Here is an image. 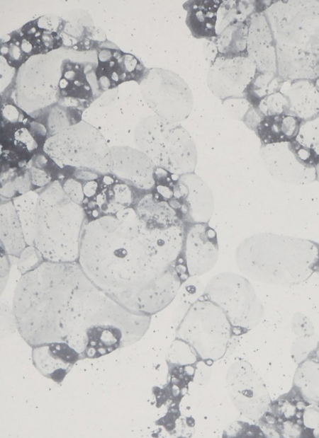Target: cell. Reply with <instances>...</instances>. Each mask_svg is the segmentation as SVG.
<instances>
[{
    "instance_id": "obj_1",
    "label": "cell",
    "mask_w": 319,
    "mask_h": 438,
    "mask_svg": "<svg viewBox=\"0 0 319 438\" xmlns=\"http://www.w3.org/2000/svg\"><path fill=\"white\" fill-rule=\"evenodd\" d=\"M184 222L150 225L133 206L89 221L78 263L116 301L138 310L159 311L177 295L187 277L179 264Z\"/></svg>"
},
{
    "instance_id": "obj_2",
    "label": "cell",
    "mask_w": 319,
    "mask_h": 438,
    "mask_svg": "<svg viewBox=\"0 0 319 438\" xmlns=\"http://www.w3.org/2000/svg\"><path fill=\"white\" fill-rule=\"evenodd\" d=\"M275 42L277 74L286 80L319 77V1H278L263 12Z\"/></svg>"
},
{
    "instance_id": "obj_3",
    "label": "cell",
    "mask_w": 319,
    "mask_h": 438,
    "mask_svg": "<svg viewBox=\"0 0 319 438\" xmlns=\"http://www.w3.org/2000/svg\"><path fill=\"white\" fill-rule=\"evenodd\" d=\"M237 267L247 277L262 283L296 285L319 266V246L298 237L258 233L244 239L235 252Z\"/></svg>"
},
{
    "instance_id": "obj_4",
    "label": "cell",
    "mask_w": 319,
    "mask_h": 438,
    "mask_svg": "<svg viewBox=\"0 0 319 438\" xmlns=\"http://www.w3.org/2000/svg\"><path fill=\"white\" fill-rule=\"evenodd\" d=\"M38 193L33 246L44 261L78 262L82 233L88 222L82 205L72 200L57 180Z\"/></svg>"
},
{
    "instance_id": "obj_5",
    "label": "cell",
    "mask_w": 319,
    "mask_h": 438,
    "mask_svg": "<svg viewBox=\"0 0 319 438\" xmlns=\"http://www.w3.org/2000/svg\"><path fill=\"white\" fill-rule=\"evenodd\" d=\"M135 148L157 168L174 176L194 172L198 153L196 144L179 122L156 115L142 119L134 132Z\"/></svg>"
},
{
    "instance_id": "obj_6",
    "label": "cell",
    "mask_w": 319,
    "mask_h": 438,
    "mask_svg": "<svg viewBox=\"0 0 319 438\" xmlns=\"http://www.w3.org/2000/svg\"><path fill=\"white\" fill-rule=\"evenodd\" d=\"M43 149L58 166L72 168L76 174L89 172L101 175L112 173L111 146L97 129L84 122L49 137Z\"/></svg>"
},
{
    "instance_id": "obj_7",
    "label": "cell",
    "mask_w": 319,
    "mask_h": 438,
    "mask_svg": "<svg viewBox=\"0 0 319 438\" xmlns=\"http://www.w3.org/2000/svg\"><path fill=\"white\" fill-rule=\"evenodd\" d=\"M208 299L223 310L228 307L233 326L247 330L254 327L263 314V307L247 277L237 273L217 274L204 289Z\"/></svg>"
},
{
    "instance_id": "obj_8",
    "label": "cell",
    "mask_w": 319,
    "mask_h": 438,
    "mask_svg": "<svg viewBox=\"0 0 319 438\" xmlns=\"http://www.w3.org/2000/svg\"><path fill=\"white\" fill-rule=\"evenodd\" d=\"M140 86L143 99L156 115L175 122L189 116L193 96L187 83L175 72L150 69Z\"/></svg>"
},
{
    "instance_id": "obj_9",
    "label": "cell",
    "mask_w": 319,
    "mask_h": 438,
    "mask_svg": "<svg viewBox=\"0 0 319 438\" xmlns=\"http://www.w3.org/2000/svg\"><path fill=\"white\" fill-rule=\"evenodd\" d=\"M61 21L43 16L25 24L4 38L1 56L11 67L19 68L35 55H44L63 43Z\"/></svg>"
},
{
    "instance_id": "obj_10",
    "label": "cell",
    "mask_w": 319,
    "mask_h": 438,
    "mask_svg": "<svg viewBox=\"0 0 319 438\" xmlns=\"http://www.w3.org/2000/svg\"><path fill=\"white\" fill-rule=\"evenodd\" d=\"M83 188L82 207L88 221L132 207L140 197L137 191L112 173L85 182Z\"/></svg>"
},
{
    "instance_id": "obj_11",
    "label": "cell",
    "mask_w": 319,
    "mask_h": 438,
    "mask_svg": "<svg viewBox=\"0 0 319 438\" xmlns=\"http://www.w3.org/2000/svg\"><path fill=\"white\" fill-rule=\"evenodd\" d=\"M257 71L248 56L218 57L210 65L206 81L211 93L222 100L242 98Z\"/></svg>"
},
{
    "instance_id": "obj_12",
    "label": "cell",
    "mask_w": 319,
    "mask_h": 438,
    "mask_svg": "<svg viewBox=\"0 0 319 438\" xmlns=\"http://www.w3.org/2000/svg\"><path fill=\"white\" fill-rule=\"evenodd\" d=\"M259 156L267 171L276 180L292 185L316 180L315 166L298 155L291 141L264 144Z\"/></svg>"
},
{
    "instance_id": "obj_13",
    "label": "cell",
    "mask_w": 319,
    "mask_h": 438,
    "mask_svg": "<svg viewBox=\"0 0 319 438\" xmlns=\"http://www.w3.org/2000/svg\"><path fill=\"white\" fill-rule=\"evenodd\" d=\"M218 256L217 234L208 223L185 224L179 263L187 277H198L209 272Z\"/></svg>"
},
{
    "instance_id": "obj_14",
    "label": "cell",
    "mask_w": 319,
    "mask_h": 438,
    "mask_svg": "<svg viewBox=\"0 0 319 438\" xmlns=\"http://www.w3.org/2000/svg\"><path fill=\"white\" fill-rule=\"evenodd\" d=\"M97 60L95 75L101 93L126 81L140 83L149 71L135 56L118 48L99 50Z\"/></svg>"
},
{
    "instance_id": "obj_15",
    "label": "cell",
    "mask_w": 319,
    "mask_h": 438,
    "mask_svg": "<svg viewBox=\"0 0 319 438\" xmlns=\"http://www.w3.org/2000/svg\"><path fill=\"white\" fill-rule=\"evenodd\" d=\"M88 67L86 64L69 59L62 62L56 97L60 107L82 112L95 100L91 81H96V78L90 77Z\"/></svg>"
},
{
    "instance_id": "obj_16",
    "label": "cell",
    "mask_w": 319,
    "mask_h": 438,
    "mask_svg": "<svg viewBox=\"0 0 319 438\" xmlns=\"http://www.w3.org/2000/svg\"><path fill=\"white\" fill-rule=\"evenodd\" d=\"M112 174L142 195L155 185L157 167L144 153L129 146L111 147Z\"/></svg>"
},
{
    "instance_id": "obj_17",
    "label": "cell",
    "mask_w": 319,
    "mask_h": 438,
    "mask_svg": "<svg viewBox=\"0 0 319 438\" xmlns=\"http://www.w3.org/2000/svg\"><path fill=\"white\" fill-rule=\"evenodd\" d=\"M178 178L179 213L184 224L209 223L214 212V198L209 185L194 172Z\"/></svg>"
},
{
    "instance_id": "obj_18",
    "label": "cell",
    "mask_w": 319,
    "mask_h": 438,
    "mask_svg": "<svg viewBox=\"0 0 319 438\" xmlns=\"http://www.w3.org/2000/svg\"><path fill=\"white\" fill-rule=\"evenodd\" d=\"M247 52L259 71L277 74L275 42L264 13H255L250 18Z\"/></svg>"
},
{
    "instance_id": "obj_19",
    "label": "cell",
    "mask_w": 319,
    "mask_h": 438,
    "mask_svg": "<svg viewBox=\"0 0 319 438\" xmlns=\"http://www.w3.org/2000/svg\"><path fill=\"white\" fill-rule=\"evenodd\" d=\"M33 360L37 369L45 377L60 384L80 353L64 342L47 343L33 350Z\"/></svg>"
},
{
    "instance_id": "obj_20",
    "label": "cell",
    "mask_w": 319,
    "mask_h": 438,
    "mask_svg": "<svg viewBox=\"0 0 319 438\" xmlns=\"http://www.w3.org/2000/svg\"><path fill=\"white\" fill-rule=\"evenodd\" d=\"M239 367L240 373L237 389L239 407L249 418L259 420L269 406V394L262 381L249 364L242 363Z\"/></svg>"
},
{
    "instance_id": "obj_21",
    "label": "cell",
    "mask_w": 319,
    "mask_h": 438,
    "mask_svg": "<svg viewBox=\"0 0 319 438\" xmlns=\"http://www.w3.org/2000/svg\"><path fill=\"white\" fill-rule=\"evenodd\" d=\"M222 4L218 0H196L183 5L187 12L186 23L195 38L212 40L217 37L218 12Z\"/></svg>"
},
{
    "instance_id": "obj_22",
    "label": "cell",
    "mask_w": 319,
    "mask_h": 438,
    "mask_svg": "<svg viewBox=\"0 0 319 438\" xmlns=\"http://www.w3.org/2000/svg\"><path fill=\"white\" fill-rule=\"evenodd\" d=\"M133 206L139 217L152 226L165 228L184 222L176 208L153 190L141 196Z\"/></svg>"
},
{
    "instance_id": "obj_23",
    "label": "cell",
    "mask_w": 319,
    "mask_h": 438,
    "mask_svg": "<svg viewBox=\"0 0 319 438\" xmlns=\"http://www.w3.org/2000/svg\"><path fill=\"white\" fill-rule=\"evenodd\" d=\"M279 91L288 98L289 110L296 117L308 119L319 113V91L308 80H286Z\"/></svg>"
},
{
    "instance_id": "obj_24",
    "label": "cell",
    "mask_w": 319,
    "mask_h": 438,
    "mask_svg": "<svg viewBox=\"0 0 319 438\" xmlns=\"http://www.w3.org/2000/svg\"><path fill=\"white\" fill-rule=\"evenodd\" d=\"M1 243L6 253L15 258L28 246L12 200L1 204Z\"/></svg>"
},
{
    "instance_id": "obj_25",
    "label": "cell",
    "mask_w": 319,
    "mask_h": 438,
    "mask_svg": "<svg viewBox=\"0 0 319 438\" xmlns=\"http://www.w3.org/2000/svg\"><path fill=\"white\" fill-rule=\"evenodd\" d=\"M248 28L249 24L246 22L233 21L218 31L217 37L211 40L216 45L218 57L234 58L247 56Z\"/></svg>"
},
{
    "instance_id": "obj_26",
    "label": "cell",
    "mask_w": 319,
    "mask_h": 438,
    "mask_svg": "<svg viewBox=\"0 0 319 438\" xmlns=\"http://www.w3.org/2000/svg\"><path fill=\"white\" fill-rule=\"evenodd\" d=\"M122 336L121 329L114 325H94L86 332L82 359H94L109 354L120 347Z\"/></svg>"
},
{
    "instance_id": "obj_27",
    "label": "cell",
    "mask_w": 319,
    "mask_h": 438,
    "mask_svg": "<svg viewBox=\"0 0 319 438\" xmlns=\"http://www.w3.org/2000/svg\"><path fill=\"white\" fill-rule=\"evenodd\" d=\"M297 117L289 115H278L262 117L257 132L264 144L291 142L298 129Z\"/></svg>"
},
{
    "instance_id": "obj_28",
    "label": "cell",
    "mask_w": 319,
    "mask_h": 438,
    "mask_svg": "<svg viewBox=\"0 0 319 438\" xmlns=\"http://www.w3.org/2000/svg\"><path fill=\"white\" fill-rule=\"evenodd\" d=\"M293 384L303 398L309 404L319 406V362L307 359L297 367Z\"/></svg>"
},
{
    "instance_id": "obj_29",
    "label": "cell",
    "mask_w": 319,
    "mask_h": 438,
    "mask_svg": "<svg viewBox=\"0 0 319 438\" xmlns=\"http://www.w3.org/2000/svg\"><path fill=\"white\" fill-rule=\"evenodd\" d=\"M292 142L305 161L316 166L319 163V116L300 125Z\"/></svg>"
},
{
    "instance_id": "obj_30",
    "label": "cell",
    "mask_w": 319,
    "mask_h": 438,
    "mask_svg": "<svg viewBox=\"0 0 319 438\" xmlns=\"http://www.w3.org/2000/svg\"><path fill=\"white\" fill-rule=\"evenodd\" d=\"M38 196V192L31 190L11 200L28 246H33L35 210Z\"/></svg>"
},
{
    "instance_id": "obj_31",
    "label": "cell",
    "mask_w": 319,
    "mask_h": 438,
    "mask_svg": "<svg viewBox=\"0 0 319 438\" xmlns=\"http://www.w3.org/2000/svg\"><path fill=\"white\" fill-rule=\"evenodd\" d=\"M281 79L276 73L257 71L244 96H249L246 99L253 105L262 98L279 91L282 83Z\"/></svg>"
},
{
    "instance_id": "obj_32",
    "label": "cell",
    "mask_w": 319,
    "mask_h": 438,
    "mask_svg": "<svg viewBox=\"0 0 319 438\" xmlns=\"http://www.w3.org/2000/svg\"><path fill=\"white\" fill-rule=\"evenodd\" d=\"M255 105L264 117L281 115L289 108L288 98L280 91L262 98Z\"/></svg>"
},
{
    "instance_id": "obj_33",
    "label": "cell",
    "mask_w": 319,
    "mask_h": 438,
    "mask_svg": "<svg viewBox=\"0 0 319 438\" xmlns=\"http://www.w3.org/2000/svg\"><path fill=\"white\" fill-rule=\"evenodd\" d=\"M17 258V268L22 275L31 271L44 261L34 246H27Z\"/></svg>"
},
{
    "instance_id": "obj_34",
    "label": "cell",
    "mask_w": 319,
    "mask_h": 438,
    "mask_svg": "<svg viewBox=\"0 0 319 438\" xmlns=\"http://www.w3.org/2000/svg\"><path fill=\"white\" fill-rule=\"evenodd\" d=\"M292 332L298 338H310L315 334L314 325L311 320L301 312H296L291 321Z\"/></svg>"
},
{
    "instance_id": "obj_35",
    "label": "cell",
    "mask_w": 319,
    "mask_h": 438,
    "mask_svg": "<svg viewBox=\"0 0 319 438\" xmlns=\"http://www.w3.org/2000/svg\"><path fill=\"white\" fill-rule=\"evenodd\" d=\"M315 341L312 337L297 338L291 347V355L293 361L298 364L308 359L310 352L315 347Z\"/></svg>"
},
{
    "instance_id": "obj_36",
    "label": "cell",
    "mask_w": 319,
    "mask_h": 438,
    "mask_svg": "<svg viewBox=\"0 0 319 438\" xmlns=\"http://www.w3.org/2000/svg\"><path fill=\"white\" fill-rule=\"evenodd\" d=\"M66 195L74 202L82 205L84 200L83 185L78 179L69 178L62 183Z\"/></svg>"
},
{
    "instance_id": "obj_37",
    "label": "cell",
    "mask_w": 319,
    "mask_h": 438,
    "mask_svg": "<svg viewBox=\"0 0 319 438\" xmlns=\"http://www.w3.org/2000/svg\"><path fill=\"white\" fill-rule=\"evenodd\" d=\"M223 102L227 103L225 105L228 106L229 111L240 120L244 119L252 108L250 102L246 98H229L223 100Z\"/></svg>"
},
{
    "instance_id": "obj_38",
    "label": "cell",
    "mask_w": 319,
    "mask_h": 438,
    "mask_svg": "<svg viewBox=\"0 0 319 438\" xmlns=\"http://www.w3.org/2000/svg\"><path fill=\"white\" fill-rule=\"evenodd\" d=\"M303 424L308 429L319 427V406L310 404L305 407L302 415Z\"/></svg>"
},
{
    "instance_id": "obj_39",
    "label": "cell",
    "mask_w": 319,
    "mask_h": 438,
    "mask_svg": "<svg viewBox=\"0 0 319 438\" xmlns=\"http://www.w3.org/2000/svg\"><path fill=\"white\" fill-rule=\"evenodd\" d=\"M28 173L32 185L35 186L44 188L52 182L51 177L42 169L31 168Z\"/></svg>"
},
{
    "instance_id": "obj_40",
    "label": "cell",
    "mask_w": 319,
    "mask_h": 438,
    "mask_svg": "<svg viewBox=\"0 0 319 438\" xmlns=\"http://www.w3.org/2000/svg\"><path fill=\"white\" fill-rule=\"evenodd\" d=\"M316 180L319 181V163L315 166Z\"/></svg>"
},
{
    "instance_id": "obj_41",
    "label": "cell",
    "mask_w": 319,
    "mask_h": 438,
    "mask_svg": "<svg viewBox=\"0 0 319 438\" xmlns=\"http://www.w3.org/2000/svg\"><path fill=\"white\" fill-rule=\"evenodd\" d=\"M313 434L315 437H319V427L313 429Z\"/></svg>"
},
{
    "instance_id": "obj_42",
    "label": "cell",
    "mask_w": 319,
    "mask_h": 438,
    "mask_svg": "<svg viewBox=\"0 0 319 438\" xmlns=\"http://www.w3.org/2000/svg\"><path fill=\"white\" fill-rule=\"evenodd\" d=\"M315 354H316L317 359L319 362V342H318L317 347H316Z\"/></svg>"
},
{
    "instance_id": "obj_43",
    "label": "cell",
    "mask_w": 319,
    "mask_h": 438,
    "mask_svg": "<svg viewBox=\"0 0 319 438\" xmlns=\"http://www.w3.org/2000/svg\"><path fill=\"white\" fill-rule=\"evenodd\" d=\"M315 86L318 91H319V77L316 79Z\"/></svg>"
}]
</instances>
